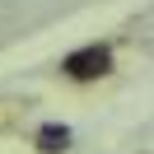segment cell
<instances>
[{"label": "cell", "mask_w": 154, "mask_h": 154, "mask_svg": "<svg viewBox=\"0 0 154 154\" xmlns=\"http://www.w3.org/2000/svg\"><path fill=\"white\" fill-rule=\"evenodd\" d=\"M61 70H66V79H103L107 70H112V51L98 47V42H89V47H75L70 56H61Z\"/></svg>", "instance_id": "6da1fadb"}, {"label": "cell", "mask_w": 154, "mask_h": 154, "mask_svg": "<svg viewBox=\"0 0 154 154\" xmlns=\"http://www.w3.org/2000/svg\"><path fill=\"white\" fill-rule=\"evenodd\" d=\"M38 149H42V154H66V149H70V131L56 126V122H47V126L38 131Z\"/></svg>", "instance_id": "7a4b0ae2"}]
</instances>
